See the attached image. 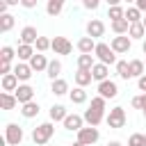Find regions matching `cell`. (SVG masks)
Returning <instances> with one entry per match:
<instances>
[{
	"label": "cell",
	"instance_id": "obj_19",
	"mask_svg": "<svg viewBox=\"0 0 146 146\" xmlns=\"http://www.w3.org/2000/svg\"><path fill=\"white\" fill-rule=\"evenodd\" d=\"M91 80H94V75H91V71H87V68H78V71L73 73L75 87H87V84H91Z\"/></svg>",
	"mask_w": 146,
	"mask_h": 146
},
{
	"label": "cell",
	"instance_id": "obj_34",
	"mask_svg": "<svg viewBox=\"0 0 146 146\" xmlns=\"http://www.w3.org/2000/svg\"><path fill=\"white\" fill-rule=\"evenodd\" d=\"M94 64H96V57H94V55H78V68H87V71H91Z\"/></svg>",
	"mask_w": 146,
	"mask_h": 146
},
{
	"label": "cell",
	"instance_id": "obj_45",
	"mask_svg": "<svg viewBox=\"0 0 146 146\" xmlns=\"http://www.w3.org/2000/svg\"><path fill=\"white\" fill-rule=\"evenodd\" d=\"M135 7H137L141 14H146V0H137V2H135Z\"/></svg>",
	"mask_w": 146,
	"mask_h": 146
},
{
	"label": "cell",
	"instance_id": "obj_8",
	"mask_svg": "<svg viewBox=\"0 0 146 146\" xmlns=\"http://www.w3.org/2000/svg\"><path fill=\"white\" fill-rule=\"evenodd\" d=\"M50 50H52L55 55H71V52H73V43H71L66 36H55Z\"/></svg>",
	"mask_w": 146,
	"mask_h": 146
},
{
	"label": "cell",
	"instance_id": "obj_49",
	"mask_svg": "<svg viewBox=\"0 0 146 146\" xmlns=\"http://www.w3.org/2000/svg\"><path fill=\"white\" fill-rule=\"evenodd\" d=\"M141 105L146 107V94H141Z\"/></svg>",
	"mask_w": 146,
	"mask_h": 146
},
{
	"label": "cell",
	"instance_id": "obj_43",
	"mask_svg": "<svg viewBox=\"0 0 146 146\" xmlns=\"http://www.w3.org/2000/svg\"><path fill=\"white\" fill-rule=\"evenodd\" d=\"M36 2H39V0H21V7H23V9H34Z\"/></svg>",
	"mask_w": 146,
	"mask_h": 146
},
{
	"label": "cell",
	"instance_id": "obj_48",
	"mask_svg": "<svg viewBox=\"0 0 146 146\" xmlns=\"http://www.w3.org/2000/svg\"><path fill=\"white\" fill-rule=\"evenodd\" d=\"M107 146H123L121 141H116V139H112V141H107Z\"/></svg>",
	"mask_w": 146,
	"mask_h": 146
},
{
	"label": "cell",
	"instance_id": "obj_26",
	"mask_svg": "<svg viewBox=\"0 0 146 146\" xmlns=\"http://www.w3.org/2000/svg\"><path fill=\"white\" fill-rule=\"evenodd\" d=\"M48 114H50V121H52V123H57V121H64V119L68 116L66 107H64V105H59V103H57V105H52Z\"/></svg>",
	"mask_w": 146,
	"mask_h": 146
},
{
	"label": "cell",
	"instance_id": "obj_29",
	"mask_svg": "<svg viewBox=\"0 0 146 146\" xmlns=\"http://www.w3.org/2000/svg\"><path fill=\"white\" fill-rule=\"evenodd\" d=\"M68 98H71L73 105H82V103H87V91H84V87H75L73 91H68Z\"/></svg>",
	"mask_w": 146,
	"mask_h": 146
},
{
	"label": "cell",
	"instance_id": "obj_31",
	"mask_svg": "<svg viewBox=\"0 0 146 146\" xmlns=\"http://www.w3.org/2000/svg\"><path fill=\"white\" fill-rule=\"evenodd\" d=\"M130 73H132V78H141L146 73V64L141 59H130Z\"/></svg>",
	"mask_w": 146,
	"mask_h": 146
},
{
	"label": "cell",
	"instance_id": "obj_28",
	"mask_svg": "<svg viewBox=\"0 0 146 146\" xmlns=\"http://www.w3.org/2000/svg\"><path fill=\"white\" fill-rule=\"evenodd\" d=\"M114 68H116V75H119L121 80H130V78H132V73H130V62H125V59H119Z\"/></svg>",
	"mask_w": 146,
	"mask_h": 146
},
{
	"label": "cell",
	"instance_id": "obj_50",
	"mask_svg": "<svg viewBox=\"0 0 146 146\" xmlns=\"http://www.w3.org/2000/svg\"><path fill=\"white\" fill-rule=\"evenodd\" d=\"M141 50H144V55H146V39L141 41Z\"/></svg>",
	"mask_w": 146,
	"mask_h": 146
},
{
	"label": "cell",
	"instance_id": "obj_22",
	"mask_svg": "<svg viewBox=\"0 0 146 146\" xmlns=\"http://www.w3.org/2000/svg\"><path fill=\"white\" fill-rule=\"evenodd\" d=\"M39 112H41V107H39L36 100H30V103L21 105V114H23V119H34V116H39Z\"/></svg>",
	"mask_w": 146,
	"mask_h": 146
},
{
	"label": "cell",
	"instance_id": "obj_54",
	"mask_svg": "<svg viewBox=\"0 0 146 146\" xmlns=\"http://www.w3.org/2000/svg\"><path fill=\"white\" fill-rule=\"evenodd\" d=\"M141 112H144V119H146V107H144V110H141Z\"/></svg>",
	"mask_w": 146,
	"mask_h": 146
},
{
	"label": "cell",
	"instance_id": "obj_1",
	"mask_svg": "<svg viewBox=\"0 0 146 146\" xmlns=\"http://www.w3.org/2000/svg\"><path fill=\"white\" fill-rule=\"evenodd\" d=\"M55 135V123L52 121H46V123H39L36 128H32V141L34 146H48L50 137Z\"/></svg>",
	"mask_w": 146,
	"mask_h": 146
},
{
	"label": "cell",
	"instance_id": "obj_52",
	"mask_svg": "<svg viewBox=\"0 0 146 146\" xmlns=\"http://www.w3.org/2000/svg\"><path fill=\"white\" fill-rule=\"evenodd\" d=\"M71 146H84V144H80V141H73V144H71Z\"/></svg>",
	"mask_w": 146,
	"mask_h": 146
},
{
	"label": "cell",
	"instance_id": "obj_44",
	"mask_svg": "<svg viewBox=\"0 0 146 146\" xmlns=\"http://www.w3.org/2000/svg\"><path fill=\"white\" fill-rule=\"evenodd\" d=\"M137 87H139L141 94H146V73H144L141 78H137Z\"/></svg>",
	"mask_w": 146,
	"mask_h": 146
},
{
	"label": "cell",
	"instance_id": "obj_33",
	"mask_svg": "<svg viewBox=\"0 0 146 146\" xmlns=\"http://www.w3.org/2000/svg\"><path fill=\"white\" fill-rule=\"evenodd\" d=\"M14 57H18L14 46H2V48H0V62H9V64H11Z\"/></svg>",
	"mask_w": 146,
	"mask_h": 146
},
{
	"label": "cell",
	"instance_id": "obj_12",
	"mask_svg": "<svg viewBox=\"0 0 146 146\" xmlns=\"http://www.w3.org/2000/svg\"><path fill=\"white\" fill-rule=\"evenodd\" d=\"M105 34V23L100 21V18H91V21H87V36H91V39H100Z\"/></svg>",
	"mask_w": 146,
	"mask_h": 146
},
{
	"label": "cell",
	"instance_id": "obj_14",
	"mask_svg": "<svg viewBox=\"0 0 146 146\" xmlns=\"http://www.w3.org/2000/svg\"><path fill=\"white\" fill-rule=\"evenodd\" d=\"M21 43H27V46H34L36 43V39H39V32H36V27H32V25H25L23 30H21Z\"/></svg>",
	"mask_w": 146,
	"mask_h": 146
},
{
	"label": "cell",
	"instance_id": "obj_23",
	"mask_svg": "<svg viewBox=\"0 0 146 146\" xmlns=\"http://www.w3.org/2000/svg\"><path fill=\"white\" fill-rule=\"evenodd\" d=\"M66 0H46V14L48 16H59L64 11Z\"/></svg>",
	"mask_w": 146,
	"mask_h": 146
},
{
	"label": "cell",
	"instance_id": "obj_9",
	"mask_svg": "<svg viewBox=\"0 0 146 146\" xmlns=\"http://www.w3.org/2000/svg\"><path fill=\"white\" fill-rule=\"evenodd\" d=\"M14 96L18 98V105H25V103L34 100V87H32V84H27V82H21V84H18V89L14 91Z\"/></svg>",
	"mask_w": 146,
	"mask_h": 146
},
{
	"label": "cell",
	"instance_id": "obj_17",
	"mask_svg": "<svg viewBox=\"0 0 146 146\" xmlns=\"http://www.w3.org/2000/svg\"><path fill=\"white\" fill-rule=\"evenodd\" d=\"M18 84H21V80H18L14 73L2 75V80H0V87H2V91H7V94H14V91L18 89Z\"/></svg>",
	"mask_w": 146,
	"mask_h": 146
},
{
	"label": "cell",
	"instance_id": "obj_24",
	"mask_svg": "<svg viewBox=\"0 0 146 146\" xmlns=\"http://www.w3.org/2000/svg\"><path fill=\"white\" fill-rule=\"evenodd\" d=\"M128 36L135 41V39H146V27H144V23L139 21V23H130V30H128Z\"/></svg>",
	"mask_w": 146,
	"mask_h": 146
},
{
	"label": "cell",
	"instance_id": "obj_27",
	"mask_svg": "<svg viewBox=\"0 0 146 146\" xmlns=\"http://www.w3.org/2000/svg\"><path fill=\"white\" fill-rule=\"evenodd\" d=\"M46 75L50 78V82L57 80V78L62 75V62H59V59H50V64H48V68H46Z\"/></svg>",
	"mask_w": 146,
	"mask_h": 146
},
{
	"label": "cell",
	"instance_id": "obj_10",
	"mask_svg": "<svg viewBox=\"0 0 146 146\" xmlns=\"http://www.w3.org/2000/svg\"><path fill=\"white\" fill-rule=\"evenodd\" d=\"M82 116H84V123H87V125H96V128H98V125L105 121V116H107V114L89 105V107L84 110V114H82Z\"/></svg>",
	"mask_w": 146,
	"mask_h": 146
},
{
	"label": "cell",
	"instance_id": "obj_36",
	"mask_svg": "<svg viewBox=\"0 0 146 146\" xmlns=\"http://www.w3.org/2000/svg\"><path fill=\"white\" fill-rule=\"evenodd\" d=\"M107 18H110V23L112 21H119V18H125V9L119 5V7H110L107 9Z\"/></svg>",
	"mask_w": 146,
	"mask_h": 146
},
{
	"label": "cell",
	"instance_id": "obj_7",
	"mask_svg": "<svg viewBox=\"0 0 146 146\" xmlns=\"http://www.w3.org/2000/svg\"><path fill=\"white\" fill-rule=\"evenodd\" d=\"M96 91H98V96H103L105 100H112V98L119 96V84H116L114 80H103V82H98Z\"/></svg>",
	"mask_w": 146,
	"mask_h": 146
},
{
	"label": "cell",
	"instance_id": "obj_55",
	"mask_svg": "<svg viewBox=\"0 0 146 146\" xmlns=\"http://www.w3.org/2000/svg\"><path fill=\"white\" fill-rule=\"evenodd\" d=\"M144 146H146V135H144Z\"/></svg>",
	"mask_w": 146,
	"mask_h": 146
},
{
	"label": "cell",
	"instance_id": "obj_15",
	"mask_svg": "<svg viewBox=\"0 0 146 146\" xmlns=\"http://www.w3.org/2000/svg\"><path fill=\"white\" fill-rule=\"evenodd\" d=\"M96 43H98V41H96V39H91V36H80L75 46H78L80 55H91V52L96 50Z\"/></svg>",
	"mask_w": 146,
	"mask_h": 146
},
{
	"label": "cell",
	"instance_id": "obj_3",
	"mask_svg": "<svg viewBox=\"0 0 146 146\" xmlns=\"http://www.w3.org/2000/svg\"><path fill=\"white\" fill-rule=\"evenodd\" d=\"M125 121H128V116H125V110H123V107H112V110L107 112V116H105V123H107L112 130H121V128L125 125Z\"/></svg>",
	"mask_w": 146,
	"mask_h": 146
},
{
	"label": "cell",
	"instance_id": "obj_53",
	"mask_svg": "<svg viewBox=\"0 0 146 146\" xmlns=\"http://www.w3.org/2000/svg\"><path fill=\"white\" fill-rule=\"evenodd\" d=\"M141 23H144V27H146V14H144V18H141Z\"/></svg>",
	"mask_w": 146,
	"mask_h": 146
},
{
	"label": "cell",
	"instance_id": "obj_56",
	"mask_svg": "<svg viewBox=\"0 0 146 146\" xmlns=\"http://www.w3.org/2000/svg\"><path fill=\"white\" fill-rule=\"evenodd\" d=\"M144 64H146V62H144Z\"/></svg>",
	"mask_w": 146,
	"mask_h": 146
},
{
	"label": "cell",
	"instance_id": "obj_20",
	"mask_svg": "<svg viewBox=\"0 0 146 146\" xmlns=\"http://www.w3.org/2000/svg\"><path fill=\"white\" fill-rule=\"evenodd\" d=\"M16 55H18V62H30V59L36 55V50H34V46L18 43V48H16Z\"/></svg>",
	"mask_w": 146,
	"mask_h": 146
},
{
	"label": "cell",
	"instance_id": "obj_5",
	"mask_svg": "<svg viewBox=\"0 0 146 146\" xmlns=\"http://www.w3.org/2000/svg\"><path fill=\"white\" fill-rule=\"evenodd\" d=\"M75 135H78L75 141H80V144H84V146H94V144L100 139V130H98L96 125H84V128L78 130Z\"/></svg>",
	"mask_w": 146,
	"mask_h": 146
},
{
	"label": "cell",
	"instance_id": "obj_37",
	"mask_svg": "<svg viewBox=\"0 0 146 146\" xmlns=\"http://www.w3.org/2000/svg\"><path fill=\"white\" fill-rule=\"evenodd\" d=\"M50 46H52V39H48V36H39L34 43L36 52H46V50H50Z\"/></svg>",
	"mask_w": 146,
	"mask_h": 146
},
{
	"label": "cell",
	"instance_id": "obj_39",
	"mask_svg": "<svg viewBox=\"0 0 146 146\" xmlns=\"http://www.w3.org/2000/svg\"><path fill=\"white\" fill-rule=\"evenodd\" d=\"M128 146H144V135H141V132H135V135H130V139H128Z\"/></svg>",
	"mask_w": 146,
	"mask_h": 146
},
{
	"label": "cell",
	"instance_id": "obj_35",
	"mask_svg": "<svg viewBox=\"0 0 146 146\" xmlns=\"http://www.w3.org/2000/svg\"><path fill=\"white\" fill-rule=\"evenodd\" d=\"M14 25H16V16H11V14H2L0 16V30L2 32H9Z\"/></svg>",
	"mask_w": 146,
	"mask_h": 146
},
{
	"label": "cell",
	"instance_id": "obj_4",
	"mask_svg": "<svg viewBox=\"0 0 146 146\" xmlns=\"http://www.w3.org/2000/svg\"><path fill=\"white\" fill-rule=\"evenodd\" d=\"M23 137H25V132H23V128H21L18 123H7V125H5V144H9V146H21V144H23Z\"/></svg>",
	"mask_w": 146,
	"mask_h": 146
},
{
	"label": "cell",
	"instance_id": "obj_11",
	"mask_svg": "<svg viewBox=\"0 0 146 146\" xmlns=\"http://www.w3.org/2000/svg\"><path fill=\"white\" fill-rule=\"evenodd\" d=\"M62 125H64V130H68V132H78V130L84 128V116H80V114H68V116L62 121Z\"/></svg>",
	"mask_w": 146,
	"mask_h": 146
},
{
	"label": "cell",
	"instance_id": "obj_25",
	"mask_svg": "<svg viewBox=\"0 0 146 146\" xmlns=\"http://www.w3.org/2000/svg\"><path fill=\"white\" fill-rule=\"evenodd\" d=\"M0 105H2V110H5V112H9V110H14V107L18 105V98H16L14 94L2 91V94H0Z\"/></svg>",
	"mask_w": 146,
	"mask_h": 146
},
{
	"label": "cell",
	"instance_id": "obj_46",
	"mask_svg": "<svg viewBox=\"0 0 146 146\" xmlns=\"http://www.w3.org/2000/svg\"><path fill=\"white\" fill-rule=\"evenodd\" d=\"M2 2H7V7H16V5H21V0H2Z\"/></svg>",
	"mask_w": 146,
	"mask_h": 146
},
{
	"label": "cell",
	"instance_id": "obj_13",
	"mask_svg": "<svg viewBox=\"0 0 146 146\" xmlns=\"http://www.w3.org/2000/svg\"><path fill=\"white\" fill-rule=\"evenodd\" d=\"M14 75H16L21 82H27V80L34 75V71H32V66H30L27 62H16V64H14Z\"/></svg>",
	"mask_w": 146,
	"mask_h": 146
},
{
	"label": "cell",
	"instance_id": "obj_6",
	"mask_svg": "<svg viewBox=\"0 0 146 146\" xmlns=\"http://www.w3.org/2000/svg\"><path fill=\"white\" fill-rule=\"evenodd\" d=\"M110 46H112V50H114L116 55H125V52H130V48H132V39H130L128 34H116V36H112Z\"/></svg>",
	"mask_w": 146,
	"mask_h": 146
},
{
	"label": "cell",
	"instance_id": "obj_41",
	"mask_svg": "<svg viewBox=\"0 0 146 146\" xmlns=\"http://www.w3.org/2000/svg\"><path fill=\"white\" fill-rule=\"evenodd\" d=\"M0 73H2V75H7V73H14L11 64H9V62H0Z\"/></svg>",
	"mask_w": 146,
	"mask_h": 146
},
{
	"label": "cell",
	"instance_id": "obj_21",
	"mask_svg": "<svg viewBox=\"0 0 146 146\" xmlns=\"http://www.w3.org/2000/svg\"><path fill=\"white\" fill-rule=\"evenodd\" d=\"M71 89H68V82L64 80V78H57V80H52L50 82V94H55V96H66Z\"/></svg>",
	"mask_w": 146,
	"mask_h": 146
},
{
	"label": "cell",
	"instance_id": "obj_30",
	"mask_svg": "<svg viewBox=\"0 0 146 146\" xmlns=\"http://www.w3.org/2000/svg\"><path fill=\"white\" fill-rule=\"evenodd\" d=\"M110 27H112V32H114V34H128L130 23H128L125 18H119V21H112V23H110Z\"/></svg>",
	"mask_w": 146,
	"mask_h": 146
},
{
	"label": "cell",
	"instance_id": "obj_38",
	"mask_svg": "<svg viewBox=\"0 0 146 146\" xmlns=\"http://www.w3.org/2000/svg\"><path fill=\"white\" fill-rule=\"evenodd\" d=\"M91 107H96V110L105 112V110H107V100H105L103 96H94V98H91Z\"/></svg>",
	"mask_w": 146,
	"mask_h": 146
},
{
	"label": "cell",
	"instance_id": "obj_51",
	"mask_svg": "<svg viewBox=\"0 0 146 146\" xmlns=\"http://www.w3.org/2000/svg\"><path fill=\"white\" fill-rule=\"evenodd\" d=\"M123 2H128V5H135V2H137V0H123Z\"/></svg>",
	"mask_w": 146,
	"mask_h": 146
},
{
	"label": "cell",
	"instance_id": "obj_16",
	"mask_svg": "<svg viewBox=\"0 0 146 146\" xmlns=\"http://www.w3.org/2000/svg\"><path fill=\"white\" fill-rule=\"evenodd\" d=\"M27 64L32 66V71H34V73H41V71H46V68H48L50 59H48V57H46L43 52H36V55H34V57H32V59H30Z\"/></svg>",
	"mask_w": 146,
	"mask_h": 146
},
{
	"label": "cell",
	"instance_id": "obj_47",
	"mask_svg": "<svg viewBox=\"0 0 146 146\" xmlns=\"http://www.w3.org/2000/svg\"><path fill=\"white\" fill-rule=\"evenodd\" d=\"M105 2H107V5H110V7H119V5H121V2H123V0H105Z\"/></svg>",
	"mask_w": 146,
	"mask_h": 146
},
{
	"label": "cell",
	"instance_id": "obj_32",
	"mask_svg": "<svg viewBox=\"0 0 146 146\" xmlns=\"http://www.w3.org/2000/svg\"><path fill=\"white\" fill-rule=\"evenodd\" d=\"M141 18H144V14H141L135 5H130V7L125 9V21H128V23H139Z\"/></svg>",
	"mask_w": 146,
	"mask_h": 146
},
{
	"label": "cell",
	"instance_id": "obj_42",
	"mask_svg": "<svg viewBox=\"0 0 146 146\" xmlns=\"http://www.w3.org/2000/svg\"><path fill=\"white\" fill-rule=\"evenodd\" d=\"M130 105H132L135 110H144V105H141V94H139V96H135V98L130 100Z\"/></svg>",
	"mask_w": 146,
	"mask_h": 146
},
{
	"label": "cell",
	"instance_id": "obj_18",
	"mask_svg": "<svg viewBox=\"0 0 146 146\" xmlns=\"http://www.w3.org/2000/svg\"><path fill=\"white\" fill-rule=\"evenodd\" d=\"M91 75L96 82H103V80H110V66L103 64V62H96L94 68H91Z\"/></svg>",
	"mask_w": 146,
	"mask_h": 146
},
{
	"label": "cell",
	"instance_id": "obj_40",
	"mask_svg": "<svg viewBox=\"0 0 146 146\" xmlns=\"http://www.w3.org/2000/svg\"><path fill=\"white\" fill-rule=\"evenodd\" d=\"M98 5H100V0H82V7L84 9H91V11L98 9Z\"/></svg>",
	"mask_w": 146,
	"mask_h": 146
},
{
	"label": "cell",
	"instance_id": "obj_2",
	"mask_svg": "<svg viewBox=\"0 0 146 146\" xmlns=\"http://www.w3.org/2000/svg\"><path fill=\"white\" fill-rule=\"evenodd\" d=\"M94 57H96V62H103V64H107V66H116V52L112 50V46L110 43H105V41H98L96 43V50H94Z\"/></svg>",
	"mask_w": 146,
	"mask_h": 146
}]
</instances>
